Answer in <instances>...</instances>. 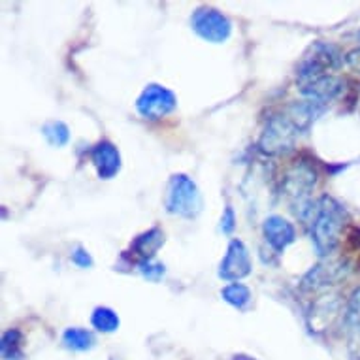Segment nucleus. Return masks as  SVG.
<instances>
[{
    "label": "nucleus",
    "mask_w": 360,
    "mask_h": 360,
    "mask_svg": "<svg viewBox=\"0 0 360 360\" xmlns=\"http://www.w3.org/2000/svg\"><path fill=\"white\" fill-rule=\"evenodd\" d=\"M315 215L311 221V242L319 255H330L340 243L342 231L347 221V213L338 200L323 196L315 204Z\"/></svg>",
    "instance_id": "f257e3e1"
},
{
    "label": "nucleus",
    "mask_w": 360,
    "mask_h": 360,
    "mask_svg": "<svg viewBox=\"0 0 360 360\" xmlns=\"http://www.w3.org/2000/svg\"><path fill=\"white\" fill-rule=\"evenodd\" d=\"M166 212L184 219H195L202 212V195L196 184L185 174H176L168 181L165 198Z\"/></svg>",
    "instance_id": "f03ea898"
},
{
    "label": "nucleus",
    "mask_w": 360,
    "mask_h": 360,
    "mask_svg": "<svg viewBox=\"0 0 360 360\" xmlns=\"http://www.w3.org/2000/svg\"><path fill=\"white\" fill-rule=\"evenodd\" d=\"M342 63V55L336 46L326 41H315L309 46L302 60L296 66V77L302 85L315 82L323 76H328L326 70L338 68Z\"/></svg>",
    "instance_id": "7ed1b4c3"
},
{
    "label": "nucleus",
    "mask_w": 360,
    "mask_h": 360,
    "mask_svg": "<svg viewBox=\"0 0 360 360\" xmlns=\"http://www.w3.org/2000/svg\"><path fill=\"white\" fill-rule=\"evenodd\" d=\"M315 184H317V174L307 165H296L285 177V193L292 200L296 215L300 219L313 215L315 207L309 200V193L315 189Z\"/></svg>",
    "instance_id": "20e7f679"
},
{
    "label": "nucleus",
    "mask_w": 360,
    "mask_h": 360,
    "mask_svg": "<svg viewBox=\"0 0 360 360\" xmlns=\"http://www.w3.org/2000/svg\"><path fill=\"white\" fill-rule=\"evenodd\" d=\"M298 129L289 117H274L266 124L259 148L266 155H283L295 148Z\"/></svg>",
    "instance_id": "39448f33"
},
{
    "label": "nucleus",
    "mask_w": 360,
    "mask_h": 360,
    "mask_svg": "<svg viewBox=\"0 0 360 360\" xmlns=\"http://www.w3.org/2000/svg\"><path fill=\"white\" fill-rule=\"evenodd\" d=\"M191 27L200 38L212 44H223L232 34L231 19L215 8H198L191 18Z\"/></svg>",
    "instance_id": "423d86ee"
},
{
    "label": "nucleus",
    "mask_w": 360,
    "mask_h": 360,
    "mask_svg": "<svg viewBox=\"0 0 360 360\" xmlns=\"http://www.w3.org/2000/svg\"><path fill=\"white\" fill-rule=\"evenodd\" d=\"M177 106L176 95L170 89L162 87L159 83H149L148 87L143 89L136 101V110L142 117L149 121H157L162 119L165 115L172 113Z\"/></svg>",
    "instance_id": "0eeeda50"
},
{
    "label": "nucleus",
    "mask_w": 360,
    "mask_h": 360,
    "mask_svg": "<svg viewBox=\"0 0 360 360\" xmlns=\"http://www.w3.org/2000/svg\"><path fill=\"white\" fill-rule=\"evenodd\" d=\"M251 274V257L242 240H232L226 248V255L219 266V278L224 281H240Z\"/></svg>",
    "instance_id": "6e6552de"
},
{
    "label": "nucleus",
    "mask_w": 360,
    "mask_h": 360,
    "mask_svg": "<svg viewBox=\"0 0 360 360\" xmlns=\"http://www.w3.org/2000/svg\"><path fill=\"white\" fill-rule=\"evenodd\" d=\"M262 234H264L266 243L276 253H283L285 249L296 240L295 226L287 219L279 217V215H270V217L266 219L264 223H262Z\"/></svg>",
    "instance_id": "1a4fd4ad"
},
{
    "label": "nucleus",
    "mask_w": 360,
    "mask_h": 360,
    "mask_svg": "<svg viewBox=\"0 0 360 360\" xmlns=\"http://www.w3.org/2000/svg\"><path fill=\"white\" fill-rule=\"evenodd\" d=\"M343 89V82L336 76H323L315 82L302 85V95L309 102H313L315 106H319L325 110L334 98H336Z\"/></svg>",
    "instance_id": "9d476101"
},
{
    "label": "nucleus",
    "mask_w": 360,
    "mask_h": 360,
    "mask_svg": "<svg viewBox=\"0 0 360 360\" xmlns=\"http://www.w3.org/2000/svg\"><path fill=\"white\" fill-rule=\"evenodd\" d=\"M91 159L101 179H112L121 170V155L117 148L108 140H102L91 151Z\"/></svg>",
    "instance_id": "9b49d317"
},
{
    "label": "nucleus",
    "mask_w": 360,
    "mask_h": 360,
    "mask_svg": "<svg viewBox=\"0 0 360 360\" xmlns=\"http://www.w3.org/2000/svg\"><path fill=\"white\" fill-rule=\"evenodd\" d=\"M343 278L342 266L338 264H321L315 266L311 272L307 274L304 281H302V289H321L326 285L336 283L338 279Z\"/></svg>",
    "instance_id": "f8f14e48"
},
{
    "label": "nucleus",
    "mask_w": 360,
    "mask_h": 360,
    "mask_svg": "<svg viewBox=\"0 0 360 360\" xmlns=\"http://www.w3.org/2000/svg\"><path fill=\"white\" fill-rule=\"evenodd\" d=\"M165 243V234L160 229H149L148 232H143L134 240L132 243V251L142 257V260H151L155 257V253L159 251L160 245Z\"/></svg>",
    "instance_id": "ddd939ff"
},
{
    "label": "nucleus",
    "mask_w": 360,
    "mask_h": 360,
    "mask_svg": "<svg viewBox=\"0 0 360 360\" xmlns=\"http://www.w3.org/2000/svg\"><path fill=\"white\" fill-rule=\"evenodd\" d=\"M0 349L4 360H23V334L18 328H10L2 334Z\"/></svg>",
    "instance_id": "4468645a"
},
{
    "label": "nucleus",
    "mask_w": 360,
    "mask_h": 360,
    "mask_svg": "<svg viewBox=\"0 0 360 360\" xmlns=\"http://www.w3.org/2000/svg\"><path fill=\"white\" fill-rule=\"evenodd\" d=\"M63 343L70 351H89L95 345V336H93V332L85 330V328L72 326V328H66L63 334Z\"/></svg>",
    "instance_id": "2eb2a0df"
},
{
    "label": "nucleus",
    "mask_w": 360,
    "mask_h": 360,
    "mask_svg": "<svg viewBox=\"0 0 360 360\" xmlns=\"http://www.w3.org/2000/svg\"><path fill=\"white\" fill-rule=\"evenodd\" d=\"M221 296H223L224 302H229L231 306H234L236 309H245L251 302V290L242 283H231L226 285L223 290H221Z\"/></svg>",
    "instance_id": "dca6fc26"
},
{
    "label": "nucleus",
    "mask_w": 360,
    "mask_h": 360,
    "mask_svg": "<svg viewBox=\"0 0 360 360\" xmlns=\"http://www.w3.org/2000/svg\"><path fill=\"white\" fill-rule=\"evenodd\" d=\"M91 325L95 326L98 332H106V334L115 332L119 328L117 313L110 307H96L91 315Z\"/></svg>",
    "instance_id": "f3484780"
},
{
    "label": "nucleus",
    "mask_w": 360,
    "mask_h": 360,
    "mask_svg": "<svg viewBox=\"0 0 360 360\" xmlns=\"http://www.w3.org/2000/svg\"><path fill=\"white\" fill-rule=\"evenodd\" d=\"M41 134H44L46 140H48L51 146H55V148H63V146H66L68 140H70V130H68V127H66L63 121L46 123L41 127Z\"/></svg>",
    "instance_id": "a211bd4d"
},
{
    "label": "nucleus",
    "mask_w": 360,
    "mask_h": 360,
    "mask_svg": "<svg viewBox=\"0 0 360 360\" xmlns=\"http://www.w3.org/2000/svg\"><path fill=\"white\" fill-rule=\"evenodd\" d=\"M347 326L353 332H360V289H356L349 300L347 315H345Z\"/></svg>",
    "instance_id": "6ab92c4d"
},
{
    "label": "nucleus",
    "mask_w": 360,
    "mask_h": 360,
    "mask_svg": "<svg viewBox=\"0 0 360 360\" xmlns=\"http://www.w3.org/2000/svg\"><path fill=\"white\" fill-rule=\"evenodd\" d=\"M138 268H140L143 278L151 279V281H159L165 276V266L160 262H153V260H140Z\"/></svg>",
    "instance_id": "aec40b11"
},
{
    "label": "nucleus",
    "mask_w": 360,
    "mask_h": 360,
    "mask_svg": "<svg viewBox=\"0 0 360 360\" xmlns=\"http://www.w3.org/2000/svg\"><path fill=\"white\" fill-rule=\"evenodd\" d=\"M72 262L79 268H91L93 266V257L89 255L87 249L76 248V251L72 253Z\"/></svg>",
    "instance_id": "412c9836"
},
{
    "label": "nucleus",
    "mask_w": 360,
    "mask_h": 360,
    "mask_svg": "<svg viewBox=\"0 0 360 360\" xmlns=\"http://www.w3.org/2000/svg\"><path fill=\"white\" fill-rule=\"evenodd\" d=\"M234 226H236L234 210H232L231 206H226V210H224V213H223V217H221V231H223L224 234H232Z\"/></svg>",
    "instance_id": "4be33fe9"
},
{
    "label": "nucleus",
    "mask_w": 360,
    "mask_h": 360,
    "mask_svg": "<svg viewBox=\"0 0 360 360\" xmlns=\"http://www.w3.org/2000/svg\"><path fill=\"white\" fill-rule=\"evenodd\" d=\"M347 65L351 66V68H354V70L360 72V48L354 49V51H351V53L347 55Z\"/></svg>",
    "instance_id": "5701e85b"
},
{
    "label": "nucleus",
    "mask_w": 360,
    "mask_h": 360,
    "mask_svg": "<svg viewBox=\"0 0 360 360\" xmlns=\"http://www.w3.org/2000/svg\"><path fill=\"white\" fill-rule=\"evenodd\" d=\"M232 360H257V359H253V356H249V354H236V356H234V359Z\"/></svg>",
    "instance_id": "b1692460"
},
{
    "label": "nucleus",
    "mask_w": 360,
    "mask_h": 360,
    "mask_svg": "<svg viewBox=\"0 0 360 360\" xmlns=\"http://www.w3.org/2000/svg\"><path fill=\"white\" fill-rule=\"evenodd\" d=\"M359 36H360V34H359Z\"/></svg>",
    "instance_id": "393cba45"
}]
</instances>
